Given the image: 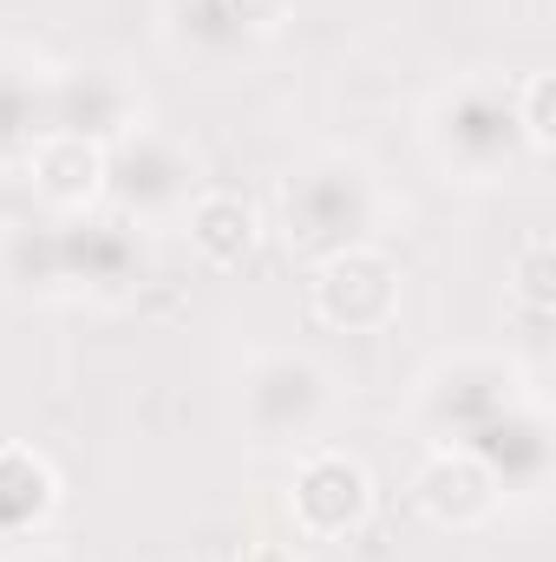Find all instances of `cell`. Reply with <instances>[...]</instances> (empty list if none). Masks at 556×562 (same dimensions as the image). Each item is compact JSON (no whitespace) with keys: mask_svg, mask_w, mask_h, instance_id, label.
Returning <instances> with one entry per match:
<instances>
[{"mask_svg":"<svg viewBox=\"0 0 556 562\" xmlns=\"http://www.w3.org/2000/svg\"><path fill=\"white\" fill-rule=\"evenodd\" d=\"M511 99H518V132L531 144V157H551L556 150V79L551 72H524L511 86Z\"/></svg>","mask_w":556,"mask_h":562,"instance_id":"d6986e66","label":"cell"},{"mask_svg":"<svg viewBox=\"0 0 556 562\" xmlns=\"http://www.w3.org/2000/svg\"><path fill=\"white\" fill-rule=\"evenodd\" d=\"M0 562H66V557H53V550H20V557H0Z\"/></svg>","mask_w":556,"mask_h":562,"instance_id":"7402d4cb","label":"cell"},{"mask_svg":"<svg viewBox=\"0 0 556 562\" xmlns=\"http://www.w3.org/2000/svg\"><path fill=\"white\" fill-rule=\"evenodd\" d=\"M236 7H243V20L256 26V40H263V46H269L281 26L294 20V0H236Z\"/></svg>","mask_w":556,"mask_h":562,"instance_id":"ffe728a7","label":"cell"},{"mask_svg":"<svg viewBox=\"0 0 556 562\" xmlns=\"http://www.w3.org/2000/svg\"><path fill=\"white\" fill-rule=\"evenodd\" d=\"M236 413H243V431L256 451H308V445H321V431L334 419V380L308 353L269 347L243 367Z\"/></svg>","mask_w":556,"mask_h":562,"instance_id":"3957f363","label":"cell"},{"mask_svg":"<svg viewBox=\"0 0 556 562\" xmlns=\"http://www.w3.org/2000/svg\"><path fill=\"white\" fill-rule=\"evenodd\" d=\"M157 33H164V46L177 59H197L210 72H223V66H236V59H249L263 46L236 0H164Z\"/></svg>","mask_w":556,"mask_h":562,"instance_id":"4fadbf2b","label":"cell"},{"mask_svg":"<svg viewBox=\"0 0 556 562\" xmlns=\"http://www.w3.org/2000/svg\"><path fill=\"white\" fill-rule=\"evenodd\" d=\"M177 223H184V236H190V256H197L203 269H216V276L243 269V262L256 256L263 229H269L263 210H256L249 196H236V190H197Z\"/></svg>","mask_w":556,"mask_h":562,"instance_id":"5bb4252c","label":"cell"},{"mask_svg":"<svg viewBox=\"0 0 556 562\" xmlns=\"http://www.w3.org/2000/svg\"><path fill=\"white\" fill-rule=\"evenodd\" d=\"M236 562H301V557H294L288 543H269V537H249V543H243V557H236Z\"/></svg>","mask_w":556,"mask_h":562,"instance_id":"44dd1931","label":"cell"},{"mask_svg":"<svg viewBox=\"0 0 556 562\" xmlns=\"http://www.w3.org/2000/svg\"><path fill=\"white\" fill-rule=\"evenodd\" d=\"M531 373L518 360H498V353H458V360H438L425 380L413 386V431L425 445H471L478 431L504 419L518 400H531Z\"/></svg>","mask_w":556,"mask_h":562,"instance_id":"277c9868","label":"cell"},{"mask_svg":"<svg viewBox=\"0 0 556 562\" xmlns=\"http://www.w3.org/2000/svg\"><path fill=\"white\" fill-rule=\"evenodd\" d=\"M511 307H518V321H524V334H537L544 340V327H551V236L537 229L524 249H518V269H511Z\"/></svg>","mask_w":556,"mask_h":562,"instance_id":"ac0fdd59","label":"cell"},{"mask_svg":"<svg viewBox=\"0 0 556 562\" xmlns=\"http://www.w3.org/2000/svg\"><path fill=\"white\" fill-rule=\"evenodd\" d=\"M26 183H33V203L46 216H92L105 203V144L79 138V132H46L20 157Z\"/></svg>","mask_w":556,"mask_h":562,"instance_id":"8fae6325","label":"cell"},{"mask_svg":"<svg viewBox=\"0 0 556 562\" xmlns=\"http://www.w3.org/2000/svg\"><path fill=\"white\" fill-rule=\"evenodd\" d=\"M400 288H407L400 262L387 249L360 243V249H341V256L314 262L308 314L321 327H334V334H387L400 321Z\"/></svg>","mask_w":556,"mask_h":562,"instance_id":"52a82bcc","label":"cell"},{"mask_svg":"<svg viewBox=\"0 0 556 562\" xmlns=\"http://www.w3.org/2000/svg\"><path fill=\"white\" fill-rule=\"evenodd\" d=\"M59 517V471L46 451L7 438L0 445V543H26Z\"/></svg>","mask_w":556,"mask_h":562,"instance_id":"9a60e30c","label":"cell"},{"mask_svg":"<svg viewBox=\"0 0 556 562\" xmlns=\"http://www.w3.org/2000/svg\"><path fill=\"white\" fill-rule=\"evenodd\" d=\"M425 144L458 183H498L531 157V144L518 132V99L491 72H471L425 105Z\"/></svg>","mask_w":556,"mask_h":562,"instance_id":"7a4b0ae2","label":"cell"},{"mask_svg":"<svg viewBox=\"0 0 556 562\" xmlns=\"http://www.w3.org/2000/svg\"><path fill=\"white\" fill-rule=\"evenodd\" d=\"M105 196L119 203L125 223H170L197 196V157L170 132L138 125L119 144H105Z\"/></svg>","mask_w":556,"mask_h":562,"instance_id":"8992f818","label":"cell"},{"mask_svg":"<svg viewBox=\"0 0 556 562\" xmlns=\"http://www.w3.org/2000/svg\"><path fill=\"white\" fill-rule=\"evenodd\" d=\"M0 281L33 301H66V256H59V216L53 223H13L0 236Z\"/></svg>","mask_w":556,"mask_h":562,"instance_id":"e0dca14e","label":"cell"},{"mask_svg":"<svg viewBox=\"0 0 556 562\" xmlns=\"http://www.w3.org/2000/svg\"><path fill=\"white\" fill-rule=\"evenodd\" d=\"M380 177L347 157V150H321L308 157L301 170H288L276 190V236L288 243L294 262H327L341 249H360L374 229H380Z\"/></svg>","mask_w":556,"mask_h":562,"instance_id":"6da1fadb","label":"cell"},{"mask_svg":"<svg viewBox=\"0 0 556 562\" xmlns=\"http://www.w3.org/2000/svg\"><path fill=\"white\" fill-rule=\"evenodd\" d=\"M413 504L438 530H485L498 517L504 491L485 471V458H471L465 445H425V458L413 471Z\"/></svg>","mask_w":556,"mask_h":562,"instance_id":"30bf717a","label":"cell"},{"mask_svg":"<svg viewBox=\"0 0 556 562\" xmlns=\"http://www.w3.org/2000/svg\"><path fill=\"white\" fill-rule=\"evenodd\" d=\"M46 79H53V66H33V59H0V164H20L33 144L53 132V112H46Z\"/></svg>","mask_w":556,"mask_h":562,"instance_id":"2e32d148","label":"cell"},{"mask_svg":"<svg viewBox=\"0 0 556 562\" xmlns=\"http://www.w3.org/2000/svg\"><path fill=\"white\" fill-rule=\"evenodd\" d=\"M46 112H53V132H79V138L119 144L125 132L144 125V92L119 66H53Z\"/></svg>","mask_w":556,"mask_h":562,"instance_id":"9c48e42d","label":"cell"},{"mask_svg":"<svg viewBox=\"0 0 556 562\" xmlns=\"http://www.w3.org/2000/svg\"><path fill=\"white\" fill-rule=\"evenodd\" d=\"M471 458H485V471L498 477L504 497H537L551 484V413H544V393L518 400L491 431H478L465 445Z\"/></svg>","mask_w":556,"mask_h":562,"instance_id":"7c38bea8","label":"cell"},{"mask_svg":"<svg viewBox=\"0 0 556 562\" xmlns=\"http://www.w3.org/2000/svg\"><path fill=\"white\" fill-rule=\"evenodd\" d=\"M59 256H66V301H99L119 307L144 281L138 223L125 216H59Z\"/></svg>","mask_w":556,"mask_h":562,"instance_id":"ba28073f","label":"cell"},{"mask_svg":"<svg viewBox=\"0 0 556 562\" xmlns=\"http://www.w3.org/2000/svg\"><path fill=\"white\" fill-rule=\"evenodd\" d=\"M288 524L301 543H354L374 524V477L354 451L341 445H308L294 451V477H288Z\"/></svg>","mask_w":556,"mask_h":562,"instance_id":"5b68a950","label":"cell"}]
</instances>
